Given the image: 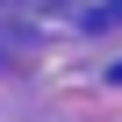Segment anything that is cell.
<instances>
[{"label":"cell","mask_w":122,"mask_h":122,"mask_svg":"<svg viewBox=\"0 0 122 122\" xmlns=\"http://www.w3.org/2000/svg\"><path fill=\"white\" fill-rule=\"evenodd\" d=\"M115 79H122V65H115Z\"/></svg>","instance_id":"1"}]
</instances>
